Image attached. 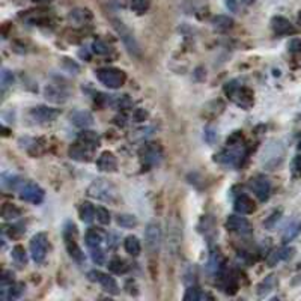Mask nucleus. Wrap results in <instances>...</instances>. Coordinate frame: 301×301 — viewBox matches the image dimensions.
Here are the masks:
<instances>
[{
  "label": "nucleus",
  "mask_w": 301,
  "mask_h": 301,
  "mask_svg": "<svg viewBox=\"0 0 301 301\" xmlns=\"http://www.w3.org/2000/svg\"><path fill=\"white\" fill-rule=\"evenodd\" d=\"M95 77L98 79V82L101 85H104L109 89H119L125 85V80H127V76L124 71H121L118 68H112V67L97 70Z\"/></svg>",
  "instance_id": "1"
},
{
  "label": "nucleus",
  "mask_w": 301,
  "mask_h": 301,
  "mask_svg": "<svg viewBox=\"0 0 301 301\" xmlns=\"http://www.w3.org/2000/svg\"><path fill=\"white\" fill-rule=\"evenodd\" d=\"M64 239H65V245H67V250H68L70 256L74 260H77L79 263H83L85 262V253L82 251V248L77 244V227H76L74 223L68 221L65 224Z\"/></svg>",
  "instance_id": "2"
},
{
  "label": "nucleus",
  "mask_w": 301,
  "mask_h": 301,
  "mask_svg": "<svg viewBox=\"0 0 301 301\" xmlns=\"http://www.w3.org/2000/svg\"><path fill=\"white\" fill-rule=\"evenodd\" d=\"M224 92L242 109H248L253 104V92L248 88L236 85L235 80L224 86Z\"/></svg>",
  "instance_id": "3"
},
{
  "label": "nucleus",
  "mask_w": 301,
  "mask_h": 301,
  "mask_svg": "<svg viewBox=\"0 0 301 301\" xmlns=\"http://www.w3.org/2000/svg\"><path fill=\"white\" fill-rule=\"evenodd\" d=\"M19 193H20V199L22 200L34 203V205L43 203L44 197H46L44 190L35 182H23L22 187L19 188Z\"/></svg>",
  "instance_id": "4"
},
{
  "label": "nucleus",
  "mask_w": 301,
  "mask_h": 301,
  "mask_svg": "<svg viewBox=\"0 0 301 301\" xmlns=\"http://www.w3.org/2000/svg\"><path fill=\"white\" fill-rule=\"evenodd\" d=\"M113 28H115V31L118 32L119 38L122 40L124 46L128 49V52H130L131 55H134V56H139V55H140V47H139V44H137V41H136L133 32H131L121 20H113Z\"/></svg>",
  "instance_id": "5"
},
{
  "label": "nucleus",
  "mask_w": 301,
  "mask_h": 301,
  "mask_svg": "<svg viewBox=\"0 0 301 301\" xmlns=\"http://www.w3.org/2000/svg\"><path fill=\"white\" fill-rule=\"evenodd\" d=\"M31 256L37 263L44 262L46 256H47V248H49V238L44 232H40L37 235L32 236L31 239Z\"/></svg>",
  "instance_id": "6"
},
{
  "label": "nucleus",
  "mask_w": 301,
  "mask_h": 301,
  "mask_svg": "<svg viewBox=\"0 0 301 301\" xmlns=\"http://www.w3.org/2000/svg\"><path fill=\"white\" fill-rule=\"evenodd\" d=\"M139 155H140V160H142L143 164L155 166L161 161L163 151H161L160 145H157V143H145L139 149Z\"/></svg>",
  "instance_id": "7"
},
{
  "label": "nucleus",
  "mask_w": 301,
  "mask_h": 301,
  "mask_svg": "<svg viewBox=\"0 0 301 301\" xmlns=\"http://www.w3.org/2000/svg\"><path fill=\"white\" fill-rule=\"evenodd\" d=\"M88 277H89L91 281L100 283L106 292H109V293H112V295H118V293H119V286H118L116 280H115L112 275H109V274H106V272H103V271L94 269V271H89Z\"/></svg>",
  "instance_id": "8"
},
{
  "label": "nucleus",
  "mask_w": 301,
  "mask_h": 301,
  "mask_svg": "<svg viewBox=\"0 0 301 301\" xmlns=\"http://www.w3.org/2000/svg\"><path fill=\"white\" fill-rule=\"evenodd\" d=\"M250 187L253 190V193L256 194V197L260 200V202H266L269 199V194H271V182L266 176L263 175H257L251 179L250 182Z\"/></svg>",
  "instance_id": "9"
},
{
  "label": "nucleus",
  "mask_w": 301,
  "mask_h": 301,
  "mask_svg": "<svg viewBox=\"0 0 301 301\" xmlns=\"http://www.w3.org/2000/svg\"><path fill=\"white\" fill-rule=\"evenodd\" d=\"M145 241H146V245H148L149 251H152V253L158 251L160 242H161V229H160V224L157 221H151L146 226Z\"/></svg>",
  "instance_id": "10"
},
{
  "label": "nucleus",
  "mask_w": 301,
  "mask_h": 301,
  "mask_svg": "<svg viewBox=\"0 0 301 301\" xmlns=\"http://www.w3.org/2000/svg\"><path fill=\"white\" fill-rule=\"evenodd\" d=\"M89 194H91L92 197H97V199H101V200H106V202H110V200H113V197H115L113 188H112L107 182H104L103 179L95 181V182L89 187Z\"/></svg>",
  "instance_id": "11"
},
{
  "label": "nucleus",
  "mask_w": 301,
  "mask_h": 301,
  "mask_svg": "<svg viewBox=\"0 0 301 301\" xmlns=\"http://www.w3.org/2000/svg\"><path fill=\"white\" fill-rule=\"evenodd\" d=\"M271 28H272L274 34L278 35V37H287V35H295L296 34V29L293 28V25L289 20H286L284 17H281V16L272 17Z\"/></svg>",
  "instance_id": "12"
},
{
  "label": "nucleus",
  "mask_w": 301,
  "mask_h": 301,
  "mask_svg": "<svg viewBox=\"0 0 301 301\" xmlns=\"http://www.w3.org/2000/svg\"><path fill=\"white\" fill-rule=\"evenodd\" d=\"M226 227L229 230L241 233V235H247L251 232V226H250L248 220L241 215H229L226 220Z\"/></svg>",
  "instance_id": "13"
},
{
  "label": "nucleus",
  "mask_w": 301,
  "mask_h": 301,
  "mask_svg": "<svg viewBox=\"0 0 301 301\" xmlns=\"http://www.w3.org/2000/svg\"><path fill=\"white\" fill-rule=\"evenodd\" d=\"M59 113L61 112L58 109L47 107V106H38L31 110V116L38 122H52L59 116Z\"/></svg>",
  "instance_id": "14"
},
{
  "label": "nucleus",
  "mask_w": 301,
  "mask_h": 301,
  "mask_svg": "<svg viewBox=\"0 0 301 301\" xmlns=\"http://www.w3.org/2000/svg\"><path fill=\"white\" fill-rule=\"evenodd\" d=\"M92 149L94 148L79 142V143H76L70 148V157L73 160H77V161H89L91 157H92Z\"/></svg>",
  "instance_id": "15"
},
{
  "label": "nucleus",
  "mask_w": 301,
  "mask_h": 301,
  "mask_svg": "<svg viewBox=\"0 0 301 301\" xmlns=\"http://www.w3.org/2000/svg\"><path fill=\"white\" fill-rule=\"evenodd\" d=\"M97 166L101 172H115L116 167H118V160L115 157L113 152L110 151H104L98 160H97Z\"/></svg>",
  "instance_id": "16"
},
{
  "label": "nucleus",
  "mask_w": 301,
  "mask_h": 301,
  "mask_svg": "<svg viewBox=\"0 0 301 301\" xmlns=\"http://www.w3.org/2000/svg\"><path fill=\"white\" fill-rule=\"evenodd\" d=\"M233 208H235V211L239 212V214H251V212L256 209L254 202H253L247 194H244V193H241V194H238V196L235 197Z\"/></svg>",
  "instance_id": "17"
},
{
  "label": "nucleus",
  "mask_w": 301,
  "mask_h": 301,
  "mask_svg": "<svg viewBox=\"0 0 301 301\" xmlns=\"http://www.w3.org/2000/svg\"><path fill=\"white\" fill-rule=\"evenodd\" d=\"M292 254H293V248L292 247H281V248L274 250V251L269 253V256L266 257V263H268V266H275L277 263H280L283 260H287Z\"/></svg>",
  "instance_id": "18"
},
{
  "label": "nucleus",
  "mask_w": 301,
  "mask_h": 301,
  "mask_svg": "<svg viewBox=\"0 0 301 301\" xmlns=\"http://www.w3.org/2000/svg\"><path fill=\"white\" fill-rule=\"evenodd\" d=\"M44 95L49 101H53V103H65L68 100V92L64 91L61 86H55V85H49L46 86L44 89Z\"/></svg>",
  "instance_id": "19"
},
{
  "label": "nucleus",
  "mask_w": 301,
  "mask_h": 301,
  "mask_svg": "<svg viewBox=\"0 0 301 301\" xmlns=\"http://www.w3.org/2000/svg\"><path fill=\"white\" fill-rule=\"evenodd\" d=\"M71 122H73V125L86 130V128H89V127L94 125V116L89 112L79 110V112H74L71 115Z\"/></svg>",
  "instance_id": "20"
},
{
  "label": "nucleus",
  "mask_w": 301,
  "mask_h": 301,
  "mask_svg": "<svg viewBox=\"0 0 301 301\" xmlns=\"http://www.w3.org/2000/svg\"><path fill=\"white\" fill-rule=\"evenodd\" d=\"M25 292V284L22 283H11L7 287H2V299H17L22 296V293Z\"/></svg>",
  "instance_id": "21"
},
{
  "label": "nucleus",
  "mask_w": 301,
  "mask_h": 301,
  "mask_svg": "<svg viewBox=\"0 0 301 301\" xmlns=\"http://www.w3.org/2000/svg\"><path fill=\"white\" fill-rule=\"evenodd\" d=\"M124 247H125V251L131 256H139L140 251H142V244H140L139 238L134 236V235H130V236L125 238Z\"/></svg>",
  "instance_id": "22"
},
{
  "label": "nucleus",
  "mask_w": 301,
  "mask_h": 301,
  "mask_svg": "<svg viewBox=\"0 0 301 301\" xmlns=\"http://www.w3.org/2000/svg\"><path fill=\"white\" fill-rule=\"evenodd\" d=\"M79 142H82L91 148H97V146H100V136L95 131L85 130L79 134Z\"/></svg>",
  "instance_id": "23"
},
{
  "label": "nucleus",
  "mask_w": 301,
  "mask_h": 301,
  "mask_svg": "<svg viewBox=\"0 0 301 301\" xmlns=\"http://www.w3.org/2000/svg\"><path fill=\"white\" fill-rule=\"evenodd\" d=\"M95 215H97V208L91 202L82 203V206H80V218H82V221L91 223V221H94Z\"/></svg>",
  "instance_id": "24"
},
{
  "label": "nucleus",
  "mask_w": 301,
  "mask_h": 301,
  "mask_svg": "<svg viewBox=\"0 0 301 301\" xmlns=\"http://www.w3.org/2000/svg\"><path fill=\"white\" fill-rule=\"evenodd\" d=\"M86 244L89 248H95V247H101L103 244V233L97 229H89L86 232Z\"/></svg>",
  "instance_id": "25"
},
{
  "label": "nucleus",
  "mask_w": 301,
  "mask_h": 301,
  "mask_svg": "<svg viewBox=\"0 0 301 301\" xmlns=\"http://www.w3.org/2000/svg\"><path fill=\"white\" fill-rule=\"evenodd\" d=\"M206 298H211V295L206 293V292H203V290H200L196 286L188 287L187 292H185V295H184L185 301H202V299H206Z\"/></svg>",
  "instance_id": "26"
},
{
  "label": "nucleus",
  "mask_w": 301,
  "mask_h": 301,
  "mask_svg": "<svg viewBox=\"0 0 301 301\" xmlns=\"http://www.w3.org/2000/svg\"><path fill=\"white\" fill-rule=\"evenodd\" d=\"M212 25L217 31L224 32V31H229L233 26V20L227 16H217V17L212 19Z\"/></svg>",
  "instance_id": "27"
},
{
  "label": "nucleus",
  "mask_w": 301,
  "mask_h": 301,
  "mask_svg": "<svg viewBox=\"0 0 301 301\" xmlns=\"http://www.w3.org/2000/svg\"><path fill=\"white\" fill-rule=\"evenodd\" d=\"M11 256H13L14 262L20 266H25L28 262V254H26V250L23 245H16L11 251Z\"/></svg>",
  "instance_id": "28"
},
{
  "label": "nucleus",
  "mask_w": 301,
  "mask_h": 301,
  "mask_svg": "<svg viewBox=\"0 0 301 301\" xmlns=\"http://www.w3.org/2000/svg\"><path fill=\"white\" fill-rule=\"evenodd\" d=\"M22 215V211L16 206V205H11V203H7L4 208H2V217L5 220H16Z\"/></svg>",
  "instance_id": "29"
},
{
  "label": "nucleus",
  "mask_w": 301,
  "mask_h": 301,
  "mask_svg": "<svg viewBox=\"0 0 301 301\" xmlns=\"http://www.w3.org/2000/svg\"><path fill=\"white\" fill-rule=\"evenodd\" d=\"M116 223L121 226V227H125V229H130V227H134L137 224V218L131 214H119L116 217Z\"/></svg>",
  "instance_id": "30"
},
{
  "label": "nucleus",
  "mask_w": 301,
  "mask_h": 301,
  "mask_svg": "<svg viewBox=\"0 0 301 301\" xmlns=\"http://www.w3.org/2000/svg\"><path fill=\"white\" fill-rule=\"evenodd\" d=\"M109 271L115 272V274H124L127 271V265L121 257H112L109 260Z\"/></svg>",
  "instance_id": "31"
},
{
  "label": "nucleus",
  "mask_w": 301,
  "mask_h": 301,
  "mask_svg": "<svg viewBox=\"0 0 301 301\" xmlns=\"http://www.w3.org/2000/svg\"><path fill=\"white\" fill-rule=\"evenodd\" d=\"M274 284H275L274 275H268V277H265V278L257 284V293H259L260 296L266 295V293L274 287Z\"/></svg>",
  "instance_id": "32"
},
{
  "label": "nucleus",
  "mask_w": 301,
  "mask_h": 301,
  "mask_svg": "<svg viewBox=\"0 0 301 301\" xmlns=\"http://www.w3.org/2000/svg\"><path fill=\"white\" fill-rule=\"evenodd\" d=\"M2 184H4V187L5 188H10V190H17V188H20L22 187V184H23V181L19 178V176H16V175H4V181H2Z\"/></svg>",
  "instance_id": "33"
},
{
  "label": "nucleus",
  "mask_w": 301,
  "mask_h": 301,
  "mask_svg": "<svg viewBox=\"0 0 301 301\" xmlns=\"http://www.w3.org/2000/svg\"><path fill=\"white\" fill-rule=\"evenodd\" d=\"M151 7V0H131V10L136 14H145Z\"/></svg>",
  "instance_id": "34"
},
{
  "label": "nucleus",
  "mask_w": 301,
  "mask_h": 301,
  "mask_svg": "<svg viewBox=\"0 0 301 301\" xmlns=\"http://www.w3.org/2000/svg\"><path fill=\"white\" fill-rule=\"evenodd\" d=\"M13 82H14V74H13L10 70L4 68V70H2V74H0V83H2V91H7V89L13 85Z\"/></svg>",
  "instance_id": "35"
},
{
  "label": "nucleus",
  "mask_w": 301,
  "mask_h": 301,
  "mask_svg": "<svg viewBox=\"0 0 301 301\" xmlns=\"http://www.w3.org/2000/svg\"><path fill=\"white\" fill-rule=\"evenodd\" d=\"M91 257L97 265H104L106 263V253L101 247L91 248Z\"/></svg>",
  "instance_id": "36"
},
{
  "label": "nucleus",
  "mask_w": 301,
  "mask_h": 301,
  "mask_svg": "<svg viewBox=\"0 0 301 301\" xmlns=\"http://www.w3.org/2000/svg\"><path fill=\"white\" fill-rule=\"evenodd\" d=\"M86 17L91 19V14H89V11H86V10H76V11H73V14L70 16L71 20H76V22L80 23V25L86 22Z\"/></svg>",
  "instance_id": "37"
},
{
  "label": "nucleus",
  "mask_w": 301,
  "mask_h": 301,
  "mask_svg": "<svg viewBox=\"0 0 301 301\" xmlns=\"http://www.w3.org/2000/svg\"><path fill=\"white\" fill-rule=\"evenodd\" d=\"M92 52L95 55H107L110 52V49H109V46L106 43H103V41L98 40V41L92 43Z\"/></svg>",
  "instance_id": "38"
},
{
  "label": "nucleus",
  "mask_w": 301,
  "mask_h": 301,
  "mask_svg": "<svg viewBox=\"0 0 301 301\" xmlns=\"http://www.w3.org/2000/svg\"><path fill=\"white\" fill-rule=\"evenodd\" d=\"M97 218H98V221L101 223V224H109L110 223V212H109V209H106V208H103V206H98L97 208Z\"/></svg>",
  "instance_id": "39"
},
{
  "label": "nucleus",
  "mask_w": 301,
  "mask_h": 301,
  "mask_svg": "<svg viewBox=\"0 0 301 301\" xmlns=\"http://www.w3.org/2000/svg\"><path fill=\"white\" fill-rule=\"evenodd\" d=\"M280 215H281V211H280V209H278V211H274V212H272V214L265 220V223H263L265 227H266V229H272L274 224L280 220Z\"/></svg>",
  "instance_id": "40"
},
{
  "label": "nucleus",
  "mask_w": 301,
  "mask_h": 301,
  "mask_svg": "<svg viewBox=\"0 0 301 301\" xmlns=\"http://www.w3.org/2000/svg\"><path fill=\"white\" fill-rule=\"evenodd\" d=\"M11 283H14V274L11 271H4L2 278H0V287H7Z\"/></svg>",
  "instance_id": "41"
},
{
  "label": "nucleus",
  "mask_w": 301,
  "mask_h": 301,
  "mask_svg": "<svg viewBox=\"0 0 301 301\" xmlns=\"http://www.w3.org/2000/svg\"><path fill=\"white\" fill-rule=\"evenodd\" d=\"M287 49L293 55H301V40L299 38L290 40V43L287 44Z\"/></svg>",
  "instance_id": "42"
},
{
  "label": "nucleus",
  "mask_w": 301,
  "mask_h": 301,
  "mask_svg": "<svg viewBox=\"0 0 301 301\" xmlns=\"http://www.w3.org/2000/svg\"><path fill=\"white\" fill-rule=\"evenodd\" d=\"M133 119L134 122H145L148 119V112L145 109H136L133 112Z\"/></svg>",
  "instance_id": "43"
},
{
  "label": "nucleus",
  "mask_w": 301,
  "mask_h": 301,
  "mask_svg": "<svg viewBox=\"0 0 301 301\" xmlns=\"http://www.w3.org/2000/svg\"><path fill=\"white\" fill-rule=\"evenodd\" d=\"M292 172L295 176H301V155H296L292 161Z\"/></svg>",
  "instance_id": "44"
},
{
  "label": "nucleus",
  "mask_w": 301,
  "mask_h": 301,
  "mask_svg": "<svg viewBox=\"0 0 301 301\" xmlns=\"http://www.w3.org/2000/svg\"><path fill=\"white\" fill-rule=\"evenodd\" d=\"M226 8L232 13L236 11V0H226Z\"/></svg>",
  "instance_id": "45"
},
{
  "label": "nucleus",
  "mask_w": 301,
  "mask_h": 301,
  "mask_svg": "<svg viewBox=\"0 0 301 301\" xmlns=\"http://www.w3.org/2000/svg\"><path fill=\"white\" fill-rule=\"evenodd\" d=\"M212 137H214L212 128H208V130H206V139H208V142H209V143L212 142Z\"/></svg>",
  "instance_id": "46"
},
{
  "label": "nucleus",
  "mask_w": 301,
  "mask_h": 301,
  "mask_svg": "<svg viewBox=\"0 0 301 301\" xmlns=\"http://www.w3.org/2000/svg\"><path fill=\"white\" fill-rule=\"evenodd\" d=\"M80 58H83V59H86V61H89V59H91V56H89V53H88L86 50H85V52H83V50L80 52Z\"/></svg>",
  "instance_id": "47"
},
{
  "label": "nucleus",
  "mask_w": 301,
  "mask_h": 301,
  "mask_svg": "<svg viewBox=\"0 0 301 301\" xmlns=\"http://www.w3.org/2000/svg\"><path fill=\"white\" fill-rule=\"evenodd\" d=\"M254 2V0H241V4H244V5H251Z\"/></svg>",
  "instance_id": "48"
},
{
  "label": "nucleus",
  "mask_w": 301,
  "mask_h": 301,
  "mask_svg": "<svg viewBox=\"0 0 301 301\" xmlns=\"http://www.w3.org/2000/svg\"><path fill=\"white\" fill-rule=\"evenodd\" d=\"M298 151H301V139L298 140Z\"/></svg>",
  "instance_id": "49"
},
{
  "label": "nucleus",
  "mask_w": 301,
  "mask_h": 301,
  "mask_svg": "<svg viewBox=\"0 0 301 301\" xmlns=\"http://www.w3.org/2000/svg\"><path fill=\"white\" fill-rule=\"evenodd\" d=\"M298 22H299V25H301V11H299V16H298Z\"/></svg>",
  "instance_id": "50"
},
{
  "label": "nucleus",
  "mask_w": 301,
  "mask_h": 301,
  "mask_svg": "<svg viewBox=\"0 0 301 301\" xmlns=\"http://www.w3.org/2000/svg\"><path fill=\"white\" fill-rule=\"evenodd\" d=\"M35 2H40V0H35Z\"/></svg>",
  "instance_id": "51"
}]
</instances>
